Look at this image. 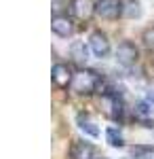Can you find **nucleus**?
Wrapping results in <instances>:
<instances>
[{
	"mask_svg": "<svg viewBox=\"0 0 154 159\" xmlns=\"http://www.w3.org/2000/svg\"><path fill=\"white\" fill-rule=\"evenodd\" d=\"M74 96H93V93H104V76L97 70L80 68L74 72L72 85L68 87Z\"/></svg>",
	"mask_w": 154,
	"mask_h": 159,
	"instance_id": "1",
	"label": "nucleus"
},
{
	"mask_svg": "<svg viewBox=\"0 0 154 159\" xmlns=\"http://www.w3.org/2000/svg\"><path fill=\"white\" fill-rule=\"evenodd\" d=\"M101 108H104V115L110 117L112 121H120L122 112H125V104L114 89H106L101 93Z\"/></svg>",
	"mask_w": 154,
	"mask_h": 159,
	"instance_id": "2",
	"label": "nucleus"
},
{
	"mask_svg": "<svg viewBox=\"0 0 154 159\" xmlns=\"http://www.w3.org/2000/svg\"><path fill=\"white\" fill-rule=\"evenodd\" d=\"M122 9H125V0H95V15L108 21L122 17Z\"/></svg>",
	"mask_w": 154,
	"mask_h": 159,
	"instance_id": "3",
	"label": "nucleus"
},
{
	"mask_svg": "<svg viewBox=\"0 0 154 159\" xmlns=\"http://www.w3.org/2000/svg\"><path fill=\"white\" fill-rule=\"evenodd\" d=\"M114 55H116V61H118L122 68H131V66H135L137 60H139V49L135 47V43L122 40L118 47H116Z\"/></svg>",
	"mask_w": 154,
	"mask_h": 159,
	"instance_id": "4",
	"label": "nucleus"
},
{
	"mask_svg": "<svg viewBox=\"0 0 154 159\" xmlns=\"http://www.w3.org/2000/svg\"><path fill=\"white\" fill-rule=\"evenodd\" d=\"M89 47H91V53H93L95 57H99V60L108 57L110 51H112L110 38H108V34L101 32V30H95L93 34L89 36Z\"/></svg>",
	"mask_w": 154,
	"mask_h": 159,
	"instance_id": "5",
	"label": "nucleus"
},
{
	"mask_svg": "<svg viewBox=\"0 0 154 159\" xmlns=\"http://www.w3.org/2000/svg\"><path fill=\"white\" fill-rule=\"evenodd\" d=\"M72 79H74V70H72L70 64H66V61H57V64L53 66V70H51V81H53V85H55V87L66 89V87L72 85Z\"/></svg>",
	"mask_w": 154,
	"mask_h": 159,
	"instance_id": "6",
	"label": "nucleus"
},
{
	"mask_svg": "<svg viewBox=\"0 0 154 159\" xmlns=\"http://www.w3.org/2000/svg\"><path fill=\"white\" fill-rule=\"evenodd\" d=\"M51 30H53V34H57L59 38H68L76 32V24H74V19L68 17V15H53Z\"/></svg>",
	"mask_w": 154,
	"mask_h": 159,
	"instance_id": "7",
	"label": "nucleus"
},
{
	"mask_svg": "<svg viewBox=\"0 0 154 159\" xmlns=\"http://www.w3.org/2000/svg\"><path fill=\"white\" fill-rule=\"evenodd\" d=\"M95 157H97V151L87 140H76L70 147V159H95Z\"/></svg>",
	"mask_w": 154,
	"mask_h": 159,
	"instance_id": "8",
	"label": "nucleus"
},
{
	"mask_svg": "<svg viewBox=\"0 0 154 159\" xmlns=\"http://www.w3.org/2000/svg\"><path fill=\"white\" fill-rule=\"evenodd\" d=\"M70 4H72V13L78 19H89L95 13V2H91V0H70Z\"/></svg>",
	"mask_w": 154,
	"mask_h": 159,
	"instance_id": "9",
	"label": "nucleus"
},
{
	"mask_svg": "<svg viewBox=\"0 0 154 159\" xmlns=\"http://www.w3.org/2000/svg\"><path fill=\"white\" fill-rule=\"evenodd\" d=\"M89 51H91V47L84 45L83 40H74L70 45V55L76 64H84V61L89 60Z\"/></svg>",
	"mask_w": 154,
	"mask_h": 159,
	"instance_id": "10",
	"label": "nucleus"
},
{
	"mask_svg": "<svg viewBox=\"0 0 154 159\" xmlns=\"http://www.w3.org/2000/svg\"><path fill=\"white\" fill-rule=\"evenodd\" d=\"M76 123H78V127H80L87 136H91V138H97V136H99V127L89 119L87 112H78V115H76Z\"/></svg>",
	"mask_w": 154,
	"mask_h": 159,
	"instance_id": "11",
	"label": "nucleus"
},
{
	"mask_svg": "<svg viewBox=\"0 0 154 159\" xmlns=\"http://www.w3.org/2000/svg\"><path fill=\"white\" fill-rule=\"evenodd\" d=\"M106 140H108V144L114 147V148L125 147V138H122V134L118 132V127H108L106 129Z\"/></svg>",
	"mask_w": 154,
	"mask_h": 159,
	"instance_id": "12",
	"label": "nucleus"
},
{
	"mask_svg": "<svg viewBox=\"0 0 154 159\" xmlns=\"http://www.w3.org/2000/svg\"><path fill=\"white\" fill-rule=\"evenodd\" d=\"M142 15V4L139 0H125V9H122V17H129V19H135Z\"/></svg>",
	"mask_w": 154,
	"mask_h": 159,
	"instance_id": "13",
	"label": "nucleus"
},
{
	"mask_svg": "<svg viewBox=\"0 0 154 159\" xmlns=\"http://www.w3.org/2000/svg\"><path fill=\"white\" fill-rule=\"evenodd\" d=\"M154 153V147H143V144H137V147H131V155L135 159H148Z\"/></svg>",
	"mask_w": 154,
	"mask_h": 159,
	"instance_id": "14",
	"label": "nucleus"
},
{
	"mask_svg": "<svg viewBox=\"0 0 154 159\" xmlns=\"http://www.w3.org/2000/svg\"><path fill=\"white\" fill-rule=\"evenodd\" d=\"M152 108H154L152 102H148V100H142V102H137V104H135V115H137V117L152 115Z\"/></svg>",
	"mask_w": 154,
	"mask_h": 159,
	"instance_id": "15",
	"label": "nucleus"
},
{
	"mask_svg": "<svg viewBox=\"0 0 154 159\" xmlns=\"http://www.w3.org/2000/svg\"><path fill=\"white\" fill-rule=\"evenodd\" d=\"M142 40H143V47L154 53V28H146V30H143Z\"/></svg>",
	"mask_w": 154,
	"mask_h": 159,
	"instance_id": "16",
	"label": "nucleus"
}]
</instances>
